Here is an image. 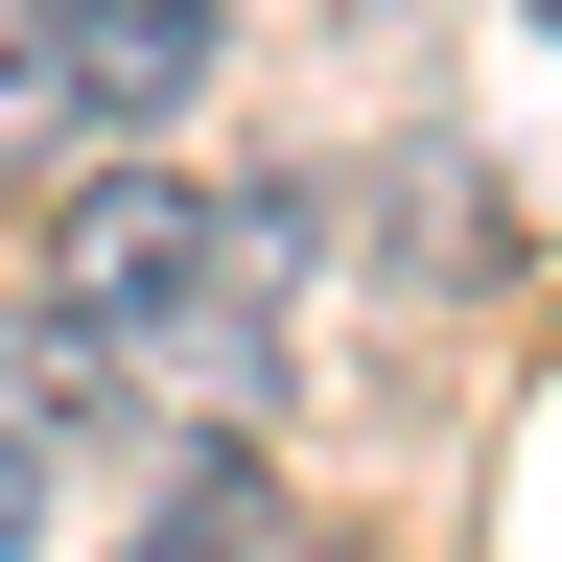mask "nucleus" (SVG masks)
<instances>
[{
  "label": "nucleus",
  "instance_id": "obj_1",
  "mask_svg": "<svg viewBox=\"0 0 562 562\" xmlns=\"http://www.w3.org/2000/svg\"><path fill=\"white\" fill-rule=\"evenodd\" d=\"M47 305L94 328V351H165V328L211 305V211H188L165 165H94V188L47 211Z\"/></svg>",
  "mask_w": 562,
  "mask_h": 562
},
{
  "label": "nucleus",
  "instance_id": "obj_3",
  "mask_svg": "<svg viewBox=\"0 0 562 562\" xmlns=\"http://www.w3.org/2000/svg\"><path fill=\"white\" fill-rule=\"evenodd\" d=\"M117 562H258V492H235V469H188V516H140Z\"/></svg>",
  "mask_w": 562,
  "mask_h": 562
},
{
  "label": "nucleus",
  "instance_id": "obj_4",
  "mask_svg": "<svg viewBox=\"0 0 562 562\" xmlns=\"http://www.w3.org/2000/svg\"><path fill=\"white\" fill-rule=\"evenodd\" d=\"M70 140V94H47V24H0V165H47Z\"/></svg>",
  "mask_w": 562,
  "mask_h": 562
},
{
  "label": "nucleus",
  "instance_id": "obj_2",
  "mask_svg": "<svg viewBox=\"0 0 562 562\" xmlns=\"http://www.w3.org/2000/svg\"><path fill=\"white\" fill-rule=\"evenodd\" d=\"M24 24H47L70 140H140V117H188V94H211V0H24Z\"/></svg>",
  "mask_w": 562,
  "mask_h": 562
}]
</instances>
